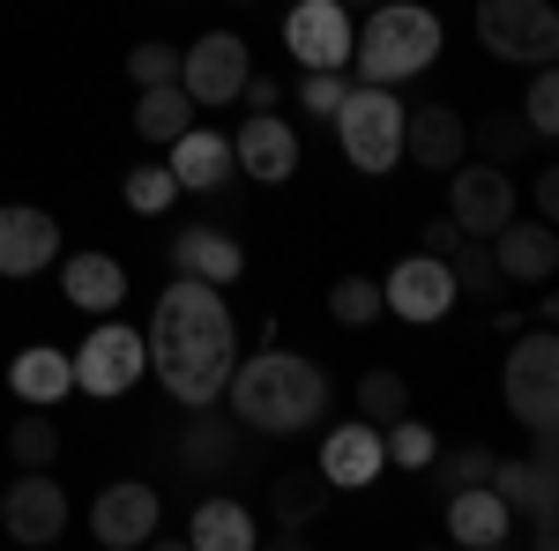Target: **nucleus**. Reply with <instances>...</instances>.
<instances>
[{
	"label": "nucleus",
	"mask_w": 559,
	"mask_h": 551,
	"mask_svg": "<svg viewBox=\"0 0 559 551\" xmlns=\"http://www.w3.org/2000/svg\"><path fill=\"white\" fill-rule=\"evenodd\" d=\"M128 75L142 89H150V83H179V45H165V38L134 45V52H128Z\"/></svg>",
	"instance_id": "nucleus-35"
},
{
	"label": "nucleus",
	"mask_w": 559,
	"mask_h": 551,
	"mask_svg": "<svg viewBox=\"0 0 559 551\" xmlns=\"http://www.w3.org/2000/svg\"><path fill=\"white\" fill-rule=\"evenodd\" d=\"M187 544H202V551H254L261 529H254V514L239 507V500H202L194 522H187Z\"/></svg>",
	"instance_id": "nucleus-25"
},
{
	"label": "nucleus",
	"mask_w": 559,
	"mask_h": 551,
	"mask_svg": "<svg viewBox=\"0 0 559 551\" xmlns=\"http://www.w3.org/2000/svg\"><path fill=\"white\" fill-rule=\"evenodd\" d=\"M471 23H477V38H485V52L522 60V68H552V52H559L552 0H477Z\"/></svg>",
	"instance_id": "nucleus-6"
},
{
	"label": "nucleus",
	"mask_w": 559,
	"mask_h": 551,
	"mask_svg": "<svg viewBox=\"0 0 559 551\" xmlns=\"http://www.w3.org/2000/svg\"><path fill=\"white\" fill-rule=\"evenodd\" d=\"M508 507H522L530 514V537H537V551H552L559 544V522H552V507H559V477H552V440H537L522 463H492V477H485Z\"/></svg>",
	"instance_id": "nucleus-8"
},
{
	"label": "nucleus",
	"mask_w": 559,
	"mask_h": 551,
	"mask_svg": "<svg viewBox=\"0 0 559 551\" xmlns=\"http://www.w3.org/2000/svg\"><path fill=\"white\" fill-rule=\"evenodd\" d=\"M522 128L537 134V142H552V134H559V75H552V68H537V83H530V112H522Z\"/></svg>",
	"instance_id": "nucleus-34"
},
{
	"label": "nucleus",
	"mask_w": 559,
	"mask_h": 551,
	"mask_svg": "<svg viewBox=\"0 0 559 551\" xmlns=\"http://www.w3.org/2000/svg\"><path fill=\"white\" fill-rule=\"evenodd\" d=\"M522 134H530V128H515L508 112H492V120H485V149H492V165H500V157H515Z\"/></svg>",
	"instance_id": "nucleus-38"
},
{
	"label": "nucleus",
	"mask_w": 559,
	"mask_h": 551,
	"mask_svg": "<svg viewBox=\"0 0 559 551\" xmlns=\"http://www.w3.org/2000/svg\"><path fill=\"white\" fill-rule=\"evenodd\" d=\"M321 477L336 484V492H358V484H373L388 469V447H381V424H366V418H350V424H336L329 440H321Z\"/></svg>",
	"instance_id": "nucleus-18"
},
{
	"label": "nucleus",
	"mask_w": 559,
	"mask_h": 551,
	"mask_svg": "<svg viewBox=\"0 0 559 551\" xmlns=\"http://www.w3.org/2000/svg\"><path fill=\"white\" fill-rule=\"evenodd\" d=\"M344 8H381V0H344Z\"/></svg>",
	"instance_id": "nucleus-42"
},
{
	"label": "nucleus",
	"mask_w": 559,
	"mask_h": 551,
	"mask_svg": "<svg viewBox=\"0 0 559 551\" xmlns=\"http://www.w3.org/2000/svg\"><path fill=\"white\" fill-rule=\"evenodd\" d=\"M60 261V224L38 202H8L0 209V276H38Z\"/></svg>",
	"instance_id": "nucleus-17"
},
{
	"label": "nucleus",
	"mask_w": 559,
	"mask_h": 551,
	"mask_svg": "<svg viewBox=\"0 0 559 551\" xmlns=\"http://www.w3.org/2000/svg\"><path fill=\"white\" fill-rule=\"evenodd\" d=\"M455 298H463V291H455L448 261L426 254V247H418L411 261H395V268L381 276V306L395 313V321H411V328H432V321H448V306H455Z\"/></svg>",
	"instance_id": "nucleus-9"
},
{
	"label": "nucleus",
	"mask_w": 559,
	"mask_h": 551,
	"mask_svg": "<svg viewBox=\"0 0 559 551\" xmlns=\"http://www.w3.org/2000/svg\"><path fill=\"white\" fill-rule=\"evenodd\" d=\"M8 447H15V463H23V469H45L52 455H60V432H52V418H45V410H31V403H23V418H15V432H8Z\"/></svg>",
	"instance_id": "nucleus-32"
},
{
	"label": "nucleus",
	"mask_w": 559,
	"mask_h": 551,
	"mask_svg": "<svg viewBox=\"0 0 559 551\" xmlns=\"http://www.w3.org/2000/svg\"><path fill=\"white\" fill-rule=\"evenodd\" d=\"M157 522H165V500L142 484V477H120V484H105L97 492V507H90V537L105 551H134L157 537Z\"/></svg>",
	"instance_id": "nucleus-11"
},
{
	"label": "nucleus",
	"mask_w": 559,
	"mask_h": 551,
	"mask_svg": "<svg viewBox=\"0 0 559 551\" xmlns=\"http://www.w3.org/2000/svg\"><path fill=\"white\" fill-rule=\"evenodd\" d=\"M247 75H254V60H247V38H231V31H210L202 45L179 52V89L194 105H231Z\"/></svg>",
	"instance_id": "nucleus-10"
},
{
	"label": "nucleus",
	"mask_w": 559,
	"mask_h": 551,
	"mask_svg": "<svg viewBox=\"0 0 559 551\" xmlns=\"http://www.w3.org/2000/svg\"><path fill=\"white\" fill-rule=\"evenodd\" d=\"M403 410H411V381H403V373H366V381H358V418L366 424H395L403 418Z\"/></svg>",
	"instance_id": "nucleus-30"
},
{
	"label": "nucleus",
	"mask_w": 559,
	"mask_h": 551,
	"mask_svg": "<svg viewBox=\"0 0 559 551\" xmlns=\"http://www.w3.org/2000/svg\"><path fill=\"white\" fill-rule=\"evenodd\" d=\"M329 313H336V328H373L388 306H381V284L373 276H344L336 291H329Z\"/></svg>",
	"instance_id": "nucleus-31"
},
{
	"label": "nucleus",
	"mask_w": 559,
	"mask_h": 551,
	"mask_svg": "<svg viewBox=\"0 0 559 551\" xmlns=\"http://www.w3.org/2000/svg\"><path fill=\"white\" fill-rule=\"evenodd\" d=\"M0 522H8L15 544H52V537L68 529V492H60L45 469H23V477L0 492Z\"/></svg>",
	"instance_id": "nucleus-14"
},
{
	"label": "nucleus",
	"mask_w": 559,
	"mask_h": 551,
	"mask_svg": "<svg viewBox=\"0 0 559 551\" xmlns=\"http://www.w3.org/2000/svg\"><path fill=\"white\" fill-rule=\"evenodd\" d=\"M231 165L261 179V187H276V179H292L299 171V134L284 112H247V128L231 134Z\"/></svg>",
	"instance_id": "nucleus-16"
},
{
	"label": "nucleus",
	"mask_w": 559,
	"mask_h": 551,
	"mask_svg": "<svg viewBox=\"0 0 559 551\" xmlns=\"http://www.w3.org/2000/svg\"><path fill=\"white\" fill-rule=\"evenodd\" d=\"M350 60H358V83H411L440 60V15L418 0H381L350 31Z\"/></svg>",
	"instance_id": "nucleus-3"
},
{
	"label": "nucleus",
	"mask_w": 559,
	"mask_h": 551,
	"mask_svg": "<svg viewBox=\"0 0 559 551\" xmlns=\"http://www.w3.org/2000/svg\"><path fill=\"white\" fill-rule=\"evenodd\" d=\"M329 492H336V484H329L321 469H284V477H276V544H299L306 522L329 507Z\"/></svg>",
	"instance_id": "nucleus-24"
},
{
	"label": "nucleus",
	"mask_w": 559,
	"mask_h": 551,
	"mask_svg": "<svg viewBox=\"0 0 559 551\" xmlns=\"http://www.w3.org/2000/svg\"><path fill=\"white\" fill-rule=\"evenodd\" d=\"M485 247H492V261H500V276H508V284H552V268H559V239H552V224H545V216H537V224L508 216Z\"/></svg>",
	"instance_id": "nucleus-19"
},
{
	"label": "nucleus",
	"mask_w": 559,
	"mask_h": 551,
	"mask_svg": "<svg viewBox=\"0 0 559 551\" xmlns=\"http://www.w3.org/2000/svg\"><path fill=\"white\" fill-rule=\"evenodd\" d=\"M239 105H247V112H276V83L247 75V83H239Z\"/></svg>",
	"instance_id": "nucleus-41"
},
{
	"label": "nucleus",
	"mask_w": 559,
	"mask_h": 551,
	"mask_svg": "<svg viewBox=\"0 0 559 551\" xmlns=\"http://www.w3.org/2000/svg\"><path fill=\"white\" fill-rule=\"evenodd\" d=\"M187 128H194V97L179 83H150L134 97V134H142V142H179Z\"/></svg>",
	"instance_id": "nucleus-27"
},
{
	"label": "nucleus",
	"mask_w": 559,
	"mask_h": 551,
	"mask_svg": "<svg viewBox=\"0 0 559 551\" xmlns=\"http://www.w3.org/2000/svg\"><path fill=\"white\" fill-rule=\"evenodd\" d=\"M68 366H75V387H83V395L112 403V395H128V387L150 373V350H142V328L105 321V328H90V343L68 358Z\"/></svg>",
	"instance_id": "nucleus-7"
},
{
	"label": "nucleus",
	"mask_w": 559,
	"mask_h": 551,
	"mask_svg": "<svg viewBox=\"0 0 559 551\" xmlns=\"http://www.w3.org/2000/svg\"><path fill=\"white\" fill-rule=\"evenodd\" d=\"M120 194H128L134 216H157V209H173V202H179V179H173V165H134Z\"/></svg>",
	"instance_id": "nucleus-33"
},
{
	"label": "nucleus",
	"mask_w": 559,
	"mask_h": 551,
	"mask_svg": "<svg viewBox=\"0 0 559 551\" xmlns=\"http://www.w3.org/2000/svg\"><path fill=\"white\" fill-rule=\"evenodd\" d=\"M471 149V120L455 105H403V157L426 171H455Z\"/></svg>",
	"instance_id": "nucleus-15"
},
{
	"label": "nucleus",
	"mask_w": 559,
	"mask_h": 551,
	"mask_svg": "<svg viewBox=\"0 0 559 551\" xmlns=\"http://www.w3.org/2000/svg\"><path fill=\"white\" fill-rule=\"evenodd\" d=\"M165 165H173L179 194H224V179H231V134H202L187 128L179 142H165Z\"/></svg>",
	"instance_id": "nucleus-21"
},
{
	"label": "nucleus",
	"mask_w": 559,
	"mask_h": 551,
	"mask_svg": "<svg viewBox=\"0 0 559 551\" xmlns=\"http://www.w3.org/2000/svg\"><path fill=\"white\" fill-rule=\"evenodd\" d=\"M284 45L299 68H350V8L344 0H299L284 23Z\"/></svg>",
	"instance_id": "nucleus-13"
},
{
	"label": "nucleus",
	"mask_w": 559,
	"mask_h": 551,
	"mask_svg": "<svg viewBox=\"0 0 559 551\" xmlns=\"http://www.w3.org/2000/svg\"><path fill=\"white\" fill-rule=\"evenodd\" d=\"M8 387H15L31 410H52V403L75 387V366H68L60 350H45V343H38V350H23V358L8 366Z\"/></svg>",
	"instance_id": "nucleus-26"
},
{
	"label": "nucleus",
	"mask_w": 559,
	"mask_h": 551,
	"mask_svg": "<svg viewBox=\"0 0 559 551\" xmlns=\"http://www.w3.org/2000/svg\"><path fill=\"white\" fill-rule=\"evenodd\" d=\"M142 350L157 358V381L173 387V403L187 410H210L231 366H239V321L224 306V284H202V276H179L173 291L157 298L150 328H142Z\"/></svg>",
	"instance_id": "nucleus-1"
},
{
	"label": "nucleus",
	"mask_w": 559,
	"mask_h": 551,
	"mask_svg": "<svg viewBox=\"0 0 559 551\" xmlns=\"http://www.w3.org/2000/svg\"><path fill=\"white\" fill-rule=\"evenodd\" d=\"M448 179H455V187H448V216H455L463 239H492V231L515 216V179L500 165H455Z\"/></svg>",
	"instance_id": "nucleus-12"
},
{
	"label": "nucleus",
	"mask_w": 559,
	"mask_h": 551,
	"mask_svg": "<svg viewBox=\"0 0 559 551\" xmlns=\"http://www.w3.org/2000/svg\"><path fill=\"white\" fill-rule=\"evenodd\" d=\"M492 463H500L492 447H455V463H448V492H455V484H485Z\"/></svg>",
	"instance_id": "nucleus-37"
},
{
	"label": "nucleus",
	"mask_w": 559,
	"mask_h": 551,
	"mask_svg": "<svg viewBox=\"0 0 559 551\" xmlns=\"http://www.w3.org/2000/svg\"><path fill=\"white\" fill-rule=\"evenodd\" d=\"M344 68H306L299 75V105L306 112H313V120H329V112H336V105H344Z\"/></svg>",
	"instance_id": "nucleus-36"
},
{
	"label": "nucleus",
	"mask_w": 559,
	"mask_h": 551,
	"mask_svg": "<svg viewBox=\"0 0 559 551\" xmlns=\"http://www.w3.org/2000/svg\"><path fill=\"white\" fill-rule=\"evenodd\" d=\"M329 120H336L344 157L358 171H395V157H403V97L388 83H350Z\"/></svg>",
	"instance_id": "nucleus-4"
},
{
	"label": "nucleus",
	"mask_w": 559,
	"mask_h": 551,
	"mask_svg": "<svg viewBox=\"0 0 559 551\" xmlns=\"http://www.w3.org/2000/svg\"><path fill=\"white\" fill-rule=\"evenodd\" d=\"M448 276H455V291H471V298H492L500 284H508L485 239H455V261H448Z\"/></svg>",
	"instance_id": "nucleus-29"
},
{
	"label": "nucleus",
	"mask_w": 559,
	"mask_h": 551,
	"mask_svg": "<svg viewBox=\"0 0 559 551\" xmlns=\"http://www.w3.org/2000/svg\"><path fill=\"white\" fill-rule=\"evenodd\" d=\"M60 291H68V306H83V313H112V306L128 298V268L90 247V254L60 261Z\"/></svg>",
	"instance_id": "nucleus-23"
},
{
	"label": "nucleus",
	"mask_w": 559,
	"mask_h": 551,
	"mask_svg": "<svg viewBox=\"0 0 559 551\" xmlns=\"http://www.w3.org/2000/svg\"><path fill=\"white\" fill-rule=\"evenodd\" d=\"M381 447L403 469H432V463H440V432H432L426 418H411V410H403L395 424H381Z\"/></svg>",
	"instance_id": "nucleus-28"
},
{
	"label": "nucleus",
	"mask_w": 559,
	"mask_h": 551,
	"mask_svg": "<svg viewBox=\"0 0 559 551\" xmlns=\"http://www.w3.org/2000/svg\"><path fill=\"white\" fill-rule=\"evenodd\" d=\"M224 403H231V418L254 424V432H313V424L329 418V373L299 358V350H254V358H239L231 366V381H224Z\"/></svg>",
	"instance_id": "nucleus-2"
},
{
	"label": "nucleus",
	"mask_w": 559,
	"mask_h": 551,
	"mask_svg": "<svg viewBox=\"0 0 559 551\" xmlns=\"http://www.w3.org/2000/svg\"><path fill=\"white\" fill-rule=\"evenodd\" d=\"M173 268H179V276H202V284H239L247 254H239L231 231H216V224H187V231L173 239Z\"/></svg>",
	"instance_id": "nucleus-22"
},
{
	"label": "nucleus",
	"mask_w": 559,
	"mask_h": 551,
	"mask_svg": "<svg viewBox=\"0 0 559 551\" xmlns=\"http://www.w3.org/2000/svg\"><path fill=\"white\" fill-rule=\"evenodd\" d=\"M500 395H508V410H515L537 440L559 432V343H552V328H530V336L508 350Z\"/></svg>",
	"instance_id": "nucleus-5"
},
{
	"label": "nucleus",
	"mask_w": 559,
	"mask_h": 551,
	"mask_svg": "<svg viewBox=\"0 0 559 551\" xmlns=\"http://www.w3.org/2000/svg\"><path fill=\"white\" fill-rule=\"evenodd\" d=\"M530 202H537V216H545V224H552V216H559V171H537Z\"/></svg>",
	"instance_id": "nucleus-40"
},
{
	"label": "nucleus",
	"mask_w": 559,
	"mask_h": 551,
	"mask_svg": "<svg viewBox=\"0 0 559 551\" xmlns=\"http://www.w3.org/2000/svg\"><path fill=\"white\" fill-rule=\"evenodd\" d=\"M448 537L471 551H500L515 537V507L492 492V484H455L448 492Z\"/></svg>",
	"instance_id": "nucleus-20"
},
{
	"label": "nucleus",
	"mask_w": 559,
	"mask_h": 551,
	"mask_svg": "<svg viewBox=\"0 0 559 551\" xmlns=\"http://www.w3.org/2000/svg\"><path fill=\"white\" fill-rule=\"evenodd\" d=\"M455 239H463V231H455V216L440 209V216L426 224V254H440V261H448V254H455Z\"/></svg>",
	"instance_id": "nucleus-39"
}]
</instances>
